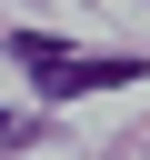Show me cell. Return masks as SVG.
I'll list each match as a JSON object with an SVG mask.
<instances>
[{
    "label": "cell",
    "mask_w": 150,
    "mask_h": 160,
    "mask_svg": "<svg viewBox=\"0 0 150 160\" xmlns=\"http://www.w3.org/2000/svg\"><path fill=\"white\" fill-rule=\"evenodd\" d=\"M10 60H20L50 100H80V90H120V80H140V60H90V50H60L50 30H20Z\"/></svg>",
    "instance_id": "obj_1"
},
{
    "label": "cell",
    "mask_w": 150,
    "mask_h": 160,
    "mask_svg": "<svg viewBox=\"0 0 150 160\" xmlns=\"http://www.w3.org/2000/svg\"><path fill=\"white\" fill-rule=\"evenodd\" d=\"M20 140H30V120H10V110H0V160H10Z\"/></svg>",
    "instance_id": "obj_2"
}]
</instances>
